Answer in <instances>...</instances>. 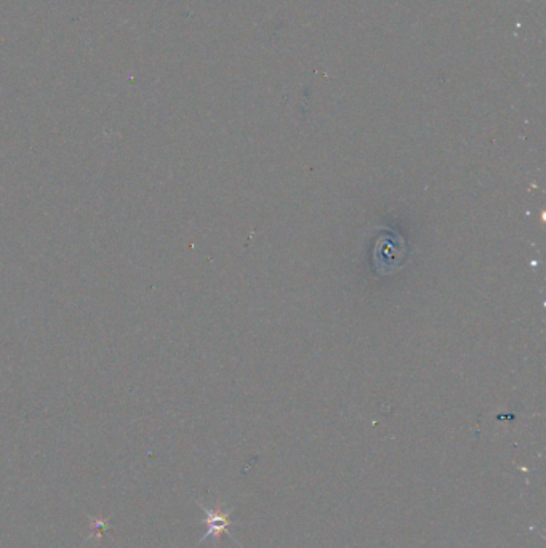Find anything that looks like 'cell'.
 Instances as JSON below:
<instances>
[{
    "label": "cell",
    "mask_w": 546,
    "mask_h": 548,
    "mask_svg": "<svg viewBox=\"0 0 546 548\" xmlns=\"http://www.w3.org/2000/svg\"><path fill=\"white\" fill-rule=\"evenodd\" d=\"M207 515H209V528H210L209 535L212 534V532H216L218 534V532L226 529V526H228L226 518H223V516H220L218 513H212V511H209V510H207Z\"/></svg>",
    "instance_id": "obj_1"
}]
</instances>
